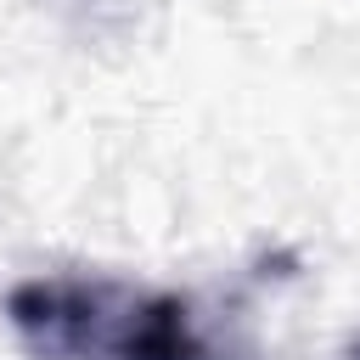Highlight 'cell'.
<instances>
[{
	"instance_id": "cell-1",
	"label": "cell",
	"mask_w": 360,
	"mask_h": 360,
	"mask_svg": "<svg viewBox=\"0 0 360 360\" xmlns=\"http://www.w3.org/2000/svg\"><path fill=\"white\" fill-rule=\"evenodd\" d=\"M6 321L39 360H202L191 309L174 292L34 276L6 292Z\"/></svg>"
}]
</instances>
